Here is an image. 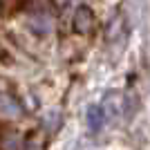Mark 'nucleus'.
<instances>
[{
    "instance_id": "nucleus-1",
    "label": "nucleus",
    "mask_w": 150,
    "mask_h": 150,
    "mask_svg": "<svg viewBox=\"0 0 150 150\" xmlns=\"http://www.w3.org/2000/svg\"><path fill=\"white\" fill-rule=\"evenodd\" d=\"M101 108H103L105 119L110 121V123H117V121H119L121 110H123V101H121L119 92H114V90L105 92V96H103V101H101Z\"/></svg>"
},
{
    "instance_id": "nucleus-4",
    "label": "nucleus",
    "mask_w": 150,
    "mask_h": 150,
    "mask_svg": "<svg viewBox=\"0 0 150 150\" xmlns=\"http://www.w3.org/2000/svg\"><path fill=\"white\" fill-rule=\"evenodd\" d=\"M20 112H23V110H20V105L11 99V96H5V94H0V114H2V117L16 119V117H20Z\"/></svg>"
},
{
    "instance_id": "nucleus-6",
    "label": "nucleus",
    "mask_w": 150,
    "mask_h": 150,
    "mask_svg": "<svg viewBox=\"0 0 150 150\" xmlns=\"http://www.w3.org/2000/svg\"><path fill=\"white\" fill-rule=\"evenodd\" d=\"M58 125H61V112H58V110H52V112L45 117V128L50 132H56Z\"/></svg>"
},
{
    "instance_id": "nucleus-8",
    "label": "nucleus",
    "mask_w": 150,
    "mask_h": 150,
    "mask_svg": "<svg viewBox=\"0 0 150 150\" xmlns=\"http://www.w3.org/2000/svg\"><path fill=\"white\" fill-rule=\"evenodd\" d=\"M54 2H56V7H65L69 2V0H54Z\"/></svg>"
},
{
    "instance_id": "nucleus-7",
    "label": "nucleus",
    "mask_w": 150,
    "mask_h": 150,
    "mask_svg": "<svg viewBox=\"0 0 150 150\" xmlns=\"http://www.w3.org/2000/svg\"><path fill=\"white\" fill-rule=\"evenodd\" d=\"M5 150H18V139H9L5 144Z\"/></svg>"
},
{
    "instance_id": "nucleus-3",
    "label": "nucleus",
    "mask_w": 150,
    "mask_h": 150,
    "mask_svg": "<svg viewBox=\"0 0 150 150\" xmlns=\"http://www.w3.org/2000/svg\"><path fill=\"white\" fill-rule=\"evenodd\" d=\"M85 123H88L90 132H101V128L105 125V114H103V108L101 105H90L88 114H85Z\"/></svg>"
},
{
    "instance_id": "nucleus-5",
    "label": "nucleus",
    "mask_w": 150,
    "mask_h": 150,
    "mask_svg": "<svg viewBox=\"0 0 150 150\" xmlns=\"http://www.w3.org/2000/svg\"><path fill=\"white\" fill-rule=\"evenodd\" d=\"M31 27H34L36 34H47L52 29V23L47 16H36V18H31Z\"/></svg>"
},
{
    "instance_id": "nucleus-2",
    "label": "nucleus",
    "mask_w": 150,
    "mask_h": 150,
    "mask_svg": "<svg viewBox=\"0 0 150 150\" xmlns=\"http://www.w3.org/2000/svg\"><path fill=\"white\" fill-rule=\"evenodd\" d=\"M94 25V11L88 5H79L74 11V18H72V27H74L76 34H88Z\"/></svg>"
}]
</instances>
